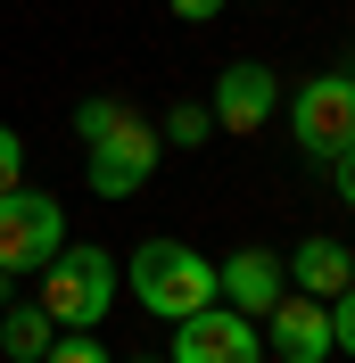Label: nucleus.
<instances>
[{
    "label": "nucleus",
    "mask_w": 355,
    "mask_h": 363,
    "mask_svg": "<svg viewBox=\"0 0 355 363\" xmlns=\"http://www.w3.org/2000/svg\"><path fill=\"white\" fill-rule=\"evenodd\" d=\"M215 281H223V306H231V314H273V306H281V289H289V264L273 248H240V256H223L215 264Z\"/></svg>",
    "instance_id": "nucleus-8"
},
{
    "label": "nucleus",
    "mask_w": 355,
    "mask_h": 363,
    "mask_svg": "<svg viewBox=\"0 0 355 363\" xmlns=\"http://www.w3.org/2000/svg\"><path fill=\"white\" fill-rule=\"evenodd\" d=\"M273 355L281 363H322V355H339L331 347V306L322 297H306V289H281V306H273Z\"/></svg>",
    "instance_id": "nucleus-9"
},
{
    "label": "nucleus",
    "mask_w": 355,
    "mask_h": 363,
    "mask_svg": "<svg viewBox=\"0 0 355 363\" xmlns=\"http://www.w3.org/2000/svg\"><path fill=\"white\" fill-rule=\"evenodd\" d=\"M58 248H67L58 199H50V190H9V199H0V272L25 281V272H42Z\"/></svg>",
    "instance_id": "nucleus-3"
},
{
    "label": "nucleus",
    "mask_w": 355,
    "mask_h": 363,
    "mask_svg": "<svg viewBox=\"0 0 355 363\" xmlns=\"http://www.w3.org/2000/svg\"><path fill=\"white\" fill-rule=\"evenodd\" d=\"M331 182H339V199L355 206V149H339V157H331Z\"/></svg>",
    "instance_id": "nucleus-17"
},
{
    "label": "nucleus",
    "mask_w": 355,
    "mask_h": 363,
    "mask_svg": "<svg viewBox=\"0 0 355 363\" xmlns=\"http://www.w3.org/2000/svg\"><path fill=\"white\" fill-rule=\"evenodd\" d=\"M207 133H215V116H207V108H174V116H165V140H174V149H199Z\"/></svg>",
    "instance_id": "nucleus-13"
},
{
    "label": "nucleus",
    "mask_w": 355,
    "mask_h": 363,
    "mask_svg": "<svg viewBox=\"0 0 355 363\" xmlns=\"http://www.w3.org/2000/svg\"><path fill=\"white\" fill-rule=\"evenodd\" d=\"M42 363H108V347L91 339V330H58V339H50V355Z\"/></svg>",
    "instance_id": "nucleus-12"
},
{
    "label": "nucleus",
    "mask_w": 355,
    "mask_h": 363,
    "mask_svg": "<svg viewBox=\"0 0 355 363\" xmlns=\"http://www.w3.org/2000/svg\"><path fill=\"white\" fill-rule=\"evenodd\" d=\"M9 190H25V140L0 124V199H9Z\"/></svg>",
    "instance_id": "nucleus-14"
},
{
    "label": "nucleus",
    "mask_w": 355,
    "mask_h": 363,
    "mask_svg": "<svg viewBox=\"0 0 355 363\" xmlns=\"http://www.w3.org/2000/svg\"><path fill=\"white\" fill-rule=\"evenodd\" d=\"M124 281H133L141 314H157V322H182V314H199V306H215V297H223L215 264H207L190 240H141L133 264H124Z\"/></svg>",
    "instance_id": "nucleus-1"
},
{
    "label": "nucleus",
    "mask_w": 355,
    "mask_h": 363,
    "mask_svg": "<svg viewBox=\"0 0 355 363\" xmlns=\"http://www.w3.org/2000/svg\"><path fill=\"white\" fill-rule=\"evenodd\" d=\"M83 157H91V190H99V199H133L141 182L157 174V124H141V116L124 108L99 140H83Z\"/></svg>",
    "instance_id": "nucleus-5"
},
{
    "label": "nucleus",
    "mask_w": 355,
    "mask_h": 363,
    "mask_svg": "<svg viewBox=\"0 0 355 363\" xmlns=\"http://www.w3.org/2000/svg\"><path fill=\"white\" fill-rule=\"evenodd\" d=\"M223 0H174V17H215Z\"/></svg>",
    "instance_id": "nucleus-18"
},
{
    "label": "nucleus",
    "mask_w": 355,
    "mask_h": 363,
    "mask_svg": "<svg viewBox=\"0 0 355 363\" xmlns=\"http://www.w3.org/2000/svg\"><path fill=\"white\" fill-rule=\"evenodd\" d=\"M149 363H157V355H149Z\"/></svg>",
    "instance_id": "nucleus-20"
},
{
    "label": "nucleus",
    "mask_w": 355,
    "mask_h": 363,
    "mask_svg": "<svg viewBox=\"0 0 355 363\" xmlns=\"http://www.w3.org/2000/svg\"><path fill=\"white\" fill-rule=\"evenodd\" d=\"M289 140L306 149V157L331 165L339 149H355V74H314V83H297V99H289Z\"/></svg>",
    "instance_id": "nucleus-4"
},
{
    "label": "nucleus",
    "mask_w": 355,
    "mask_h": 363,
    "mask_svg": "<svg viewBox=\"0 0 355 363\" xmlns=\"http://www.w3.org/2000/svg\"><path fill=\"white\" fill-rule=\"evenodd\" d=\"M116 116H124L116 99H83V108H75V133H83V140H99V133L116 124Z\"/></svg>",
    "instance_id": "nucleus-16"
},
{
    "label": "nucleus",
    "mask_w": 355,
    "mask_h": 363,
    "mask_svg": "<svg viewBox=\"0 0 355 363\" xmlns=\"http://www.w3.org/2000/svg\"><path fill=\"white\" fill-rule=\"evenodd\" d=\"M273 108H281V83H273V67H256V58H240V67H223V83H215V99H207V116H215L223 133H265L273 124Z\"/></svg>",
    "instance_id": "nucleus-7"
},
{
    "label": "nucleus",
    "mask_w": 355,
    "mask_h": 363,
    "mask_svg": "<svg viewBox=\"0 0 355 363\" xmlns=\"http://www.w3.org/2000/svg\"><path fill=\"white\" fill-rule=\"evenodd\" d=\"M331 347H339V355H355V289L331 297Z\"/></svg>",
    "instance_id": "nucleus-15"
},
{
    "label": "nucleus",
    "mask_w": 355,
    "mask_h": 363,
    "mask_svg": "<svg viewBox=\"0 0 355 363\" xmlns=\"http://www.w3.org/2000/svg\"><path fill=\"white\" fill-rule=\"evenodd\" d=\"M0 306H9V272H0Z\"/></svg>",
    "instance_id": "nucleus-19"
},
{
    "label": "nucleus",
    "mask_w": 355,
    "mask_h": 363,
    "mask_svg": "<svg viewBox=\"0 0 355 363\" xmlns=\"http://www.w3.org/2000/svg\"><path fill=\"white\" fill-rule=\"evenodd\" d=\"M165 363H265V330L215 297V306H199V314L174 322V355Z\"/></svg>",
    "instance_id": "nucleus-6"
},
{
    "label": "nucleus",
    "mask_w": 355,
    "mask_h": 363,
    "mask_svg": "<svg viewBox=\"0 0 355 363\" xmlns=\"http://www.w3.org/2000/svg\"><path fill=\"white\" fill-rule=\"evenodd\" d=\"M289 281H297L306 297H322V306H331L339 289H355V256L339 248V240H322V231H314V240H297V256H289Z\"/></svg>",
    "instance_id": "nucleus-10"
},
{
    "label": "nucleus",
    "mask_w": 355,
    "mask_h": 363,
    "mask_svg": "<svg viewBox=\"0 0 355 363\" xmlns=\"http://www.w3.org/2000/svg\"><path fill=\"white\" fill-rule=\"evenodd\" d=\"M50 339H58V322L25 297V306H0V347H9V363H42Z\"/></svg>",
    "instance_id": "nucleus-11"
},
{
    "label": "nucleus",
    "mask_w": 355,
    "mask_h": 363,
    "mask_svg": "<svg viewBox=\"0 0 355 363\" xmlns=\"http://www.w3.org/2000/svg\"><path fill=\"white\" fill-rule=\"evenodd\" d=\"M116 281H124V264H116L108 248H58L42 264V289H33V306H42L58 330H99L116 306Z\"/></svg>",
    "instance_id": "nucleus-2"
}]
</instances>
